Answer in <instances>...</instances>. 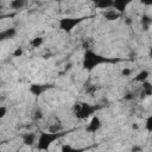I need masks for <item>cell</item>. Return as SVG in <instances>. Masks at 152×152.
<instances>
[{
    "label": "cell",
    "instance_id": "cell-23",
    "mask_svg": "<svg viewBox=\"0 0 152 152\" xmlns=\"http://www.w3.org/2000/svg\"><path fill=\"white\" fill-rule=\"evenodd\" d=\"M125 100H133L134 99V94L133 93H127L125 96H124Z\"/></svg>",
    "mask_w": 152,
    "mask_h": 152
},
{
    "label": "cell",
    "instance_id": "cell-17",
    "mask_svg": "<svg viewBox=\"0 0 152 152\" xmlns=\"http://www.w3.org/2000/svg\"><path fill=\"white\" fill-rule=\"evenodd\" d=\"M146 129H147V132H151L152 131V116H148L147 119H146Z\"/></svg>",
    "mask_w": 152,
    "mask_h": 152
},
{
    "label": "cell",
    "instance_id": "cell-5",
    "mask_svg": "<svg viewBox=\"0 0 152 152\" xmlns=\"http://www.w3.org/2000/svg\"><path fill=\"white\" fill-rule=\"evenodd\" d=\"M50 88H52V86H50V84H37V83H34V84H31L28 90H30V93L32 95L39 96V95H42L43 93H45Z\"/></svg>",
    "mask_w": 152,
    "mask_h": 152
},
{
    "label": "cell",
    "instance_id": "cell-4",
    "mask_svg": "<svg viewBox=\"0 0 152 152\" xmlns=\"http://www.w3.org/2000/svg\"><path fill=\"white\" fill-rule=\"evenodd\" d=\"M84 20V18H70V17H66V18H62L59 19L58 21V26L62 31L66 32V33H70L77 25H80L82 21Z\"/></svg>",
    "mask_w": 152,
    "mask_h": 152
},
{
    "label": "cell",
    "instance_id": "cell-19",
    "mask_svg": "<svg viewBox=\"0 0 152 152\" xmlns=\"http://www.w3.org/2000/svg\"><path fill=\"white\" fill-rule=\"evenodd\" d=\"M6 114H7V108L5 106H0V119L5 118Z\"/></svg>",
    "mask_w": 152,
    "mask_h": 152
},
{
    "label": "cell",
    "instance_id": "cell-14",
    "mask_svg": "<svg viewBox=\"0 0 152 152\" xmlns=\"http://www.w3.org/2000/svg\"><path fill=\"white\" fill-rule=\"evenodd\" d=\"M44 43V38L43 37H34V38H32L31 40H30V45L32 46V48H39V46H42V44Z\"/></svg>",
    "mask_w": 152,
    "mask_h": 152
},
{
    "label": "cell",
    "instance_id": "cell-1",
    "mask_svg": "<svg viewBox=\"0 0 152 152\" xmlns=\"http://www.w3.org/2000/svg\"><path fill=\"white\" fill-rule=\"evenodd\" d=\"M107 62H109L108 58L96 53L95 51H93L90 49H87L86 52H84V56H83V68L86 70H88V71H91L96 66H99L101 64H104Z\"/></svg>",
    "mask_w": 152,
    "mask_h": 152
},
{
    "label": "cell",
    "instance_id": "cell-20",
    "mask_svg": "<svg viewBox=\"0 0 152 152\" xmlns=\"http://www.w3.org/2000/svg\"><path fill=\"white\" fill-rule=\"evenodd\" d=\"M131 74H132V70H131V69H128V68H124V69H122V71H121V75H122V76H125V77L131 76Z\"/></svg>",
    "mask_w": 152,
    "mask_h": 152
},
{
    "label": "cell",
    "instance_id": "cell-2",
    "mask_svg": "<svg viewBox=\"0 0 152 152\" xmlns=\"http://www.w3.org/2000/svg\"><path fill=\"white\" fill-rule=\"evenodd\" d=\"M63 135H64L63 131L62 132H49V131L40 132L39 135L37 137V148L38 150H42V151H45L56 140H58Z\"/></svg>",
    "mask_w": 152,
    "mask_h": 152
},
{
    "label": "cell",
    "instance_id": "cell-11",
    "mask_svg": "<svg viewBox=\"0 0 152 152\" xmlns=\"http://www.w3.org/2000/svg\"><path fill=\"white\" fill-rule=\"evenodd\" d=\"M95 7L99 10H108L113 7V0H100L95 4Z\"/></svg>",
    "mask_w": 152,
    "mask_h": 152
},
{
    "label": "cell",
    "instance_id": "cell-9",
    "mask_svg": "<svg viewBox=\"0 0 152 152\" xmlns=\"http://www.w3.org/2000/svg\"><path fill=\"white\" fill-rule=\"evenodd\" d=\"M15 34H17L15 28H6V30H2V31H0V42L6 40V39H11Z\"/></svg>",
    "mask_w": 152,
    "mask_h": 152
},
{
    "label": "cell",
    "instance_id": "cell-16",
    "mask_svg": "<svg viewBox=\"0 0 152 152\" xmlns=\"http://www.w3.org/2000/svg\"><path fill=\"white\" fill-rule=\"evenodd\" d=\"M48 131H49V132H62V131H63V127H62L61 125L55 124V125H50V126L48 127Z\"/></svg>",
    "mask_w": 152,
    "mask_h": 152
},
{
    "label": "cell",
    "instance_id": "cell-7",
    "mask_svg": "<svg viewBox=\"0 0 152 152\" xmlns=\"http://www.w3.org/2000/svg\"><path fill=\"white\" fill-rule=\"evenodd\" d=\"M132 2H133V0H113V7L112 8H114L119 13H122Z\"/></svg>",
    "mask_w": 152,
    "mask_h": 152
},
{
    "label": "cell",
    "instance_id": "cell-15",
    "mask_svg": "<svg viewBox=\"0 0 152 152\" xmlns=\"http://www.w3.org/2000/svg\"><path fill=\"white\" fill-rule=\"evenodd\" d=\"M152 24V19L148 17V15H142L141 17V25H142V28L144 30H148L150 26Z\"/></svg>",
    "mask_w": 152,
    "mask_h": 152
},
{
    "label": "cell",
    "instance_id": "cell-6",
    "mask_svg": "<svg viewBox=\"0 0 152 152\" xmlns=\"http://www.w3.org/2000/svg\"><path fill=\"white\" fill-rule=\"evenodd\" d=\"M101 126H102V122H101V120H100V118L99 116H93L91 118V120H90V122L88 124V126H87V131L88 132H90V133H95V132H97L100 128H101Z\"/></svg>",
    "mask_w": 152,
    "mask_h": 152
},
{
    "label": "cell",
    "instance_id": "cell-21",
    "mask_svg": "<svg viewBox=\"0 0 152 152\" xmlns=\"http://www.w3.org/2000/svg\"><path fill=\"white\" fill-rule=\"evenodd\" d=\"M33 118H34V120H40V119L43 118V113H42V110H36Z\"/></svg>",
    "mask_w": 152,
    "mask_h": 152
},
{
    "label": "cell",
    "instance_id": "cell-10",
    "mask_svg": "<svg viewBox=\"0 0 152 152\" xmlns=\"http://www.w3.org/2000/svg\"><path fill=\"white\" fill-rule=\"evenodd\" d=\"M36 141H37V135H36L33 132H28V133H25V134L23 135V142H24L25 145L32 146Z\"/></svg>",
    "mask_w": 152,
    "mask_h": 152
},
{
    "label": "cell",
    "instance_id": "cell-25",
    "mask_svg": "<svg viewBox=\"0 0 152 152\" xmlns=\"http://www.w3.org/2000/svg\"><path fill=\"white\" fill-rule=\"evenodd\" d=\"M97 1H100V0H91V2H93V4H94V5H95V4H96V2H97Z\"/></svg>",
    "mask_w": 152,
    "mask_h": 152
},
{
    "label": "cell",
    "instance_id": "cell-26",
    "mask_svg": "<svg viewBox=\"0 0 152 152\" xmlns=\"http://www.w3.org/2000/svg\"><path fill=\"white\" fill-rule=\"evenodd\" d=\"M0 18H1V17H0Z\"/></svg>",
    "mask_w": 152,
    "mask_h": 152
},
{
    "label": "cell",
    "instance_id": "cell-22",
    "mask_svg": "<svg viewBox=\"0 0 152 152\" xmlns=\"http://www.w3.org/2000/svg\"><path fill=\"white\" fill-rule=\"evenodd\" d=\"M61 150H62V151H74L75 148H74L72 146H70V145H63Z\"/></svg>",
    "mask_w": 152,
    "mask_h": 152
},
{
    "label": "cell",
    "instance_id": "cell-18",
    "mask_svg": "<svg viewBox=\"0 0 152 152\" xmlns=\"http://www.w3.org/2000/svg\"><path fill=\"white\" fill-rule=\"evenodd\" d=\"M24 51H23V48H17L14 51H13V57H20L23 56Z\"/></svg>",
    "mask_w": 152,
    "mask_h": 152
},
{
    "label": "cell",
    "instance_id": "cell-12",
    "mask_svg": "<svg viewBox=\"0 0 152 152\" xmlns=\"http://www.w3.org/2000/svg\"><path fill=\"white\" fill-rule=\"evenodd\" d=\"M148 76H150V71H147V70H141V71L134 77V81H135V82H140V83H142L144 81L148 80Z\"/></svg>",
    "mask_w": 152,
    "mask_h": 152
},
{
    "label": "cell",
    "instance_id": "cell-8",
    "mask_svg": "<svg viewBox=\"0 0 152 152\" xmlns=\"http://www.w3.org/2000/svg\"><path fill=\"white\" fill-rule=\"evenodd\" d=\"M120 15H121V13H119L114 8H108V10H104V12H103V17L108 21H114V20L119 19Z\"/></svg>",
    "mask_w": 152,
    "mask_h": 152
},
{
    "label": "cell",
    "instance_id": "cell-3",
    "mask_svg": "<svg viewBox=\"0 0 152 152\" xmlns=\"http://www.w3.org/2000/svg\"><path fill=\"white\" fill-rule=\"evenodd\" d=\"M96 109H97L96 106L89 104V103H86V102H77L74 106V113H75V116L78 120L88 119L89 116H91L96 112Z\"/></svg>",
    "mask_w": 152,
    "mask_h": 152
},
{
    "label": "cell",
    "instance_id": "cell-24",
    "mask_svg": "<svg viewBox=\"0 0 152 152\" xmlns=\"http://www.w3.org/2000/svg\"><path fill=\"white\" fill-rule=\"evenodd\" d=\"M141 4H144L145 6H151L152 5V0H140Z\"/></svg>",
    "mask_w": 152,
    "mask_h": 152
},
{
    "label": "cell",
    "instance_id": "cell-13",
    "mask_svg": "<svg viewBox=\"0 0 152 152\" xmlns=\"http://www.w3.org/2000/svg\"><path fill=\"white\" fill-rule=\"evenodd\" d=\"M25 2H26V0H11L10 7L13 10H20L25 6Z\"/></svg>",
    "mask_w": 152,
    "mask_h": 152
}]
</instances>
